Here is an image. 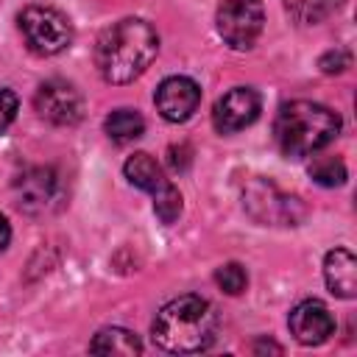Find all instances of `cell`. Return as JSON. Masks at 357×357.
<instances>
[{
	"label": "cell",
	"mask_w": 357,
	"mask_h": 357,
	"mask_svg": "<svg viewBox=\"0 0 357 357\" xmlns=\"http://www.w3.org/2000/svg\"><path fill=\"white\" fill-rule=\"evenodd\" d=\"M145 131V120L139 112L134 109H114L109 117H106V134L112 142L117 145H128L134 139H139Z\"/></svg>",
	"instance_id": "obj_14"
},
{
	"label": "cell",
	"mask_w": 357,
	"mask_h": 357,
	"mask_svg": "<svg viewBox=\"0 0 357 357\" xmlns=\"http://www.w3.org/2000/svg\"><path fill=\"white\" fill-rule=\"evenodd\" d=\"M159 53V33L151 22L126 17L100 31L95 42V67L109 84H128L148 70Z\"/></svg>",
	"instance_id": "obj_1"
},
{
	"label": "cell",
	"mask_w": 357,
	"mask_h": 357,
	"mask_svg": "<svg viewBox=\"0 0 357 357\" xmlns=\"http://www.w3.org/2000/svg\"><path fill=\"white\" fill-rule=\"evenodd\" d=\"M33 106H36L39 117H45L47 123H56V126H73L84 114V98H81V92L73 84L61 81V78L45 81L36 89Z\"/></svg>",
	"instance_id": "obj_7"
},
{
	"label": "cell",
	"mask_w": 357,
	"mask_h": 357,
	"mask_svg": "<svg viewBox=\"0 0 357 357\" xmlns=\"http://www.w3.org/2000/svg\"><path fill=\"white\" fill-rule=\"evenodd\" d=\"M324 279L326 287L340 298L357 296V259L349 248H332L324 259Z\"/></svg>",
	"instance_id": "obj_12"
},
{
	"label": "cell",
	"mask_w": 357,
	"mask_h": 357,
	"mask_svg": "<svg viewBox=\"0 0 357 357\" xmlns=\"http://www.w3.org/2000/svg\"><path fill=\"white\" fill-rule=\"evenodd\" d=\"M123 173L134 187L145 190L153 198V212L159 215L162 223H173L181 215V192L170 184V178H165L162 167L151 153L145 151L131 153L123 165Z\"/></svg>",
	"instance_id": "obj_4"
},
{
	"label": "cell",
	"mask_w": 357,
	"mask_h": 357,
	"mask_svg": "<svg viewBox=\"0 0 357 357\" xmlns=\"http://www.w3.org/2000/svg\"><path fill=\"white\" fill-rule=\"evenodd\" d=\"M153 100L167 123H184L201 103V86L187 75H170L156 86Z\"/></svg>",
	"instance_id": "obj_10"
},
{
	"label": "cell",
	"mask_w": 357,
	"mask_h": 357,
	"mask_svg": "<svg viewBox=\"0 0 357 357\" xmlns=\"http://www.w3.org/2000/svg\"><path fill=\"white\" fill-rule=\"evenodd\" d=\"M17 109H20V100L11 89H0V134L14 123L17 117Z\"/></svg>",
	"instance_id": "obj_18"
},
{
	"label": "cell",
	"mask_w": 357,
	"mask_h": 357,
	"mask_svg": "<svg viewBox=\"0 0 357 357\" xmlns=\"http://www.w3.org/2000/svg\"><path fill=\"white\" fill-rule=\"evenodd\" d=\"M349 61H351V59H349L346 50H329L326 56H321V70L329 73V75H332V73H343V70L349 67Z\"/></svg>",
	"instance_id": "obj_19"
},
{
	"label": "cell",
	"mask_w": 357,
	"mask_h": 357,
	"mask_svg": "<svg viewBox=\"0 0 357 357\" xmlns=\"http://www.w3.org/2000/svg\"><path fill=\"white\" fill-rule=\"evenodd\" d=\"M284 8L290 11V17H296L298 22H321L329 14H335L343 0H282Z\"/></svg>",
	"instance_id": "obj_15"
},
{
	"label": "cell",
	"mask_w": 357,
	"mask_h": 357,
	"mask_svg": "<svg viewBox=\"0 0 357 357\" xmlns=\"http://www.w3.org/2000/svg\"><path fill=\"white\" fill-rule=\"evenodd\" d=\"M215 335H218L215 307L206 298L192 296V293L167 301L151 324L153 343L173 354L204 351L215 343Z\"/></svg>",
	"instance_id": "obj_2"
},
{
	"label": "cell",
	"mask_w": 357,
	"mask_h": 357,
	"mask_svg": "<svg viewBox=\"0 0 357 357\" xmlns=\"http://www.w3.org/2000/svg\"><path fill=\"white\" fill-rule=\"evenodd\" d=\"M218 33L234 50H248L265 25L262 0H220L218 6Z\"/></svg>",
	"instance_id": "obj_6"
},
{
	"label": "cell",
	"mask_w": 357,
	"mask_h": 357,
	"mask_svg": "<svg viewBox=\"0 0 357 357\" xmlns=\"http://www.w3.org/2000/svg\"><path fill=\"white\" fill-rule=\"evenodd\" d=\"M310 176L321 187H340L346 181V165L335 156H324V159H315L310 165Z\"/></svg>",
	"instance_id": "obj_16"
},
{
	"label": "cell",
	"mask_w": 357,
	"mask_h": 357,
	"mask_svg": "<svg viewBox=\"0 0 357 357\" xmlns=\"http://www.w3.org/2000/svg\"><path fill=\"white\" fill-rule=\"evenodd\" d=\"M89 351L92 354H139L142 351V343L134 332L128 329H120V326H106L100 329L92 343H89Z\"/></svg>",
	"instance_id": "obj_13"
},
{
	"label": "cell",
	"mask_w": 357,
	"mask_h": 357,
	"mask_svg": "<svg viewBox=\"0 0 357 357\" xmlns=\"http://www.w3.org/2000/svg\"><path fill=\"white\" fill-rule=\"evenodd\" d=\"M17 204L28 212H39L56 192V173L50 167H31L17 178Z\"/></svg>",
	"instance_id": "obj_11"
},
{
	"label": "cell",
	"mask_w": 357,
	"mask_h": 357,
	"mask_svg": "<svg viewBox=\"0 0 357 357\" xmlns=\"http://www.w3.org/2000/svg\"><path fill=\"white\" fill-rule=\"evenodd\" d=\"M215 282H218L220 290H226L229 296H237V293L245 290V284H248V273H245L243 265H237V262H226V265L218 268Z\"/></svg>",
	"instance_id": "obj_17"
},
{
	"label": "cell",
	"mask_w": 357,
	"mask_h": 357,
	"mask_svg": "<svg viewBox=\"0 0 357 357\" xmlns=\"http://www.w3.org/2000/svg\"><path fill=\"white\" fill-rule=\"evenodd\" d=\"M290 335L301 343V346H321L335 335V318L329 312V307L318 298H304L290 310L287 318Z\"/></svg>",
	"instance_id": "obj_9"
},
{
	"label": "cell",
	"mask_w": 357,
	"mask_h": 357,
	"mask_svg": "<svg viewBox=\"0 0 357 357\" xmlns=\"http://www.w3.org/2000/svg\"><path fill=\"white\" fill-rule=\"evenodd\" d=\"M340 131V117L315 100H290L276 112L273 137L284 156L301 159L326 148Z\"/></svg>",
	"instance_id": "obj_3"
},
{
	"label": "cell",
	"mask_w": 357,
	"mask_h": 357,
	"mask_svg": "<svg viewBox=\"0 0 357 357\" xmlns=\"http://www.w3.org/2000/svg\"><path fill=\"white\" fill-rule=\"evenodd\" d=\"M20 31L28 47L39 56H56L73 42V28L67 17L47 6H25L20 11Z\"/></svg>",
	"instance_id": "obj_5"
},
{
	"label": "cell",
	"mask_w": 357,
	"mask_h": 357,
	"mask_svg": "<svg viewBox=\"0 0 357 357\" xmlns=\"http://www.w3.org/2000/svg\"><path fill=\"white\" fill-rule=\"evenodd\" d=\"M8 240H11V226H8V220L0 215V251L8 245Z\"/></svg>",
	"instance_id": "obj_20"
},
{
	"label": "cell",
	"mask_w": 357,
	"mask_h": 357,
	"mask_svg": "<svg viewBox=\"0 0 357 357\" xmlns=\"http://www.w3.org/2000/svg\"><path fill=\"white\" fill-rule=\"evenodd\" d=\"M259 109H262V100H259L257 89L234 86L218 98V103L212 109V123L220 134H234V131L248 128L259 117Z\"/></svg>",
	"instance_id": "obj_8"
}]
</instances>
